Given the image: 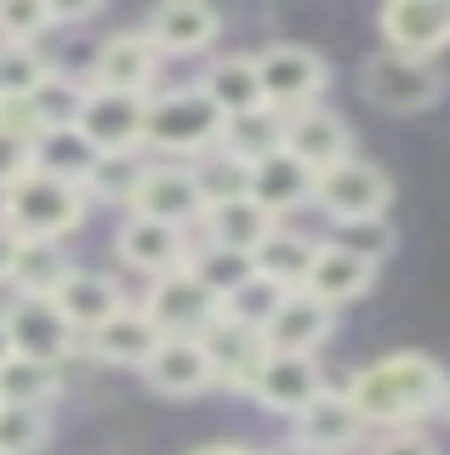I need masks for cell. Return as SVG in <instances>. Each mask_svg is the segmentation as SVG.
<instances>
[{
  "label": "cell",
  "instance_id": "cell-9",
  "mask_svg": "<svg viewBox=\"0 0 450 455\" xmlns=\"http://www.w3.org/2000/svg\"><path fill=\"white\" fill-rule=\"evenodd\" d=\"M325 387H331V381H325V364H319V359H302V353H262V364H257V376H251L245 393L257 398L269 416L297 421Z\"/></svg>",
  "mask_w": 450,
  "mask_h": 455
},
{
  "label": "cell",
  "instance_id": "cell-27",
  "mask_svg": "<svg viewBox=\"0 0 450 455\" xmlns=\"http://www.w3.org/2000/svg\"><path fill=\"white\" fill-rule=\"evenodd\" d=\"M194 228H200V239H205V245L251 256V251L262 245V239H269L274 217H269L262 205H251V199H222V205H205Z\"/></svg>",
  "mask_w": 450,
  "mask_h": 455
},
{
  "label": "cell",
  "instance_id": "cell-13",
  "mask_svg": "<svg viewBox=\"0 0 450 455\" xmlns=\"http://www.w3.org/2000/svg\"><path fill=\"white\" fill-rule=\"evenodd\" d=\"M382 52L399 57H433L450 46V0H388L382 6Z\"/></svg>",
  "mask_w": 450,
  "mask_h": 455
},
{
  "label": "cell",
  "instance_id": "cell-42",
  "mask_svg": "<svg viewBox=\"0 0 450 455\" xmlns=\"http://www.w3.org/2000/svg\"><path fill=\"white\" fill-rule=\"evenodd\" d=\"M23 171H29V142L12 137V132H0V194H6Z\"/></svg>",
  "mask_w": 450,
  "mask_h": 455
},
{
  "label": "cell",
  "instance_id": "cell-44",
  "mask_svg": "<svg viewBox=\"0 0 450 455\" xmlns=\"http://www.w3.org/2000/svg\"><path fill=\"white\" fill-rule=\"evenodd\" d=\"M194 455H257V450H245V444H200Z\"/></svg>",
  "mask_w": 450,
  "mask_h": 455
},
{
  "label": "cell",
  "instance_id": "cell-4",
  "mask_svg": "<svg viewBox=\"0 0 450 455\" xmlns=\"http://www.w3.org/2000/svg\"><path fill=\"white\" fill-rule=\"evenodd\" d=\"M257 57V85H262V108L291 120V114L325 103L331 85V63L314 46H297V40H274V46L251 52Z\"/></svg>",
  "mask_w": 450,
  "mask_h": 455
},
{
  "label": "cell",
  "instance_id": "cell-8",
  "mask_svg": "<svg viewBox=\"0 0 450 455\" xmlns=\"http://www.w3.org/2000/svg\"><path fill=\"white\" fill-rule=\"evenodd\" d=\"M160 52L149 46L143 28H115V35L97 40L92 52V80L97 92H125V97H154V85H160Z\"/></svg>",
  "mask_w": 450,
  "mask_h": 455
},
{
  "label": "cell",
  "instance_id": "cell-36",
  "mask_svg": "<svg viewBox=\"0 0 450 455\" xmlns=\"http://www.w3.org/2000/svg\"><path fill=\"white\" fill-rule=\"evenodd\" d=\"M52 444V410L0 404V455H40Z\"/></svg>",
  "mask_w": 450,
  "mask_h": 455
},
{
  "label": "cell",
  "instance_id": "cell-23",
  "mask_svg": "<svg viewBox=\"0 0 450 455\" xmlns=\"http://www.w3.org/2000/svg\"><path fill=\"white\" fill-rule=\"evenodd\" d=\"M245 199H251V205H262L274 222H285L291 211H302L308 199H314V171L297 165L285 148H274V154H262V160L251 165Z\"/></svg>",
  "mask_w": 450,
  "mask_h": 455
},
{
  "label": "cell",
  "instance_id": "cell-26",
  "mask_svg": "<svg viewBox=\"0 0 450 455\" xmlns=\"http://www.w3.org/2000/svg\"><path fill=\"white\" fill-rule=\"evenodd\" d=\"M68 274H75V256H68L63 239H18L6 291L12 296H52Z\"/></svg>",
  "mask_w": 450,
  "mask_h": 455
},
{
  "label": "cell",
  "instance_id": "cell-46",
  "mask_svg": "<svg viewBox=\"0 0 450 455\" xmlns=\"http://www.w3.org/2000/svg\"><path fill=\"white\" fill-rule=\"evenodd\" d=\"M0 359H12V347H6V324H0Z\"/></svg>",
  "mask_w": 450,
  "mask_h": 455
},
{
  "label": "cell",
  "instance_id": "cell-18",
  "mask_svg": "<svg viewBox=\"0 0 450 455\" xmlns=\"http://www.w3.org/2000/svg\"><path fill=\"white\" fill-rule=\"evenodd\" d=\"M200 353H205V364H211V387H234V393H245L251 387V376H257V364H262V336L257 331H245V324H234V319H211L200 336Z\"/></svg>",
  "mask_w": 450,
  "mask_h": 455
},
{
  "label": "cell",
  "instance_id": "cell-30",
  "mask_svg": "<svg viewBox=\"0 0 450 455\" xmlns=\"http://www.w3.org/2000/svg\"><path fill=\"white\" fill-rule=\"evenodd\" d=\"M143 171H149V154H97L92 177L80 182V194H86L92 205L125 211V205H132V194H137V182H143Z\"/></svg>",
  "mask_w": 450,
  "mask_h": 455
},
{
  "label": "cell",
  "instance_id": "cell-19",
  "mask_svg": "<svg viewBox=\"0 0 450 455\" xmlns=\"http://www.w3.org/2000/svg\"><path fill=\"white\" fill-rule=\"evenodd\" d=\"M291 438H297L302 450H314V455H354V450L365 444V421L354 416L348 393L325 387L297 421H291Z\"/></svg>",
  "mask_w": 450,
  "mask_h": 455
},
{
  "label": "cell",
  "instance_id": "cell-41",
  "mask_svg": "<svg viewBox=\"0 0 450 455\" xmlns=\"http://www.w3.org/2000/svg\"><path fill=\"white\" fill-rule=\"evenodd\" d=\"M371 455H439V438L428 427H393V433H376Z\"/></svg>",
  "mask_w": 450,
  "mask_h": 455
},
{
  "label": "cell",
  "instance_id": "cell-15",
  "mask_svg": "<svg viewBox=\"0 0 450 455\" xmlns=\"http://www.w3.org/2000/svg\"><path fill=\"white\" fill-rule=\"evenodd\" d=\"M143 35L160 52V63H172V57H205L222 35V18L211 6H200V0H165V6H154Z\"/></svg>",
  "mask_w": 450,
  "mask_h": 455
},
{
  "label": "cell",
  "instance_id": "cell-21",
  "mask_svg": "<svg viewBox=\"0 0 450 455\" xmlns=\"http://www.w3.org/2000/svg\"><path fill=\"white\" fill-rule=\"evenodd\" d=\"M154 341H160V331L149 324V313L137 302H125L115 319H103L97 331L80 336V353L97 359V364H115V370H143L149 353H154Z\"/></svg>",
  "mask_w": 450,
  "mask_h": 455
},
{
  "label": "cell",
  "instance_id": "cell-7",
  "mask_svg": "<svg viewBox=\"0 0 450 455\" xmlns=\"http://www.w3.org/2000/svg\"><path fill=\"white\" fill-rule=\"evenodd\" d=\"M0 324H6V347L18 353V359L63 370L80 353V336L63 324V313L52 307V296H12V302L0 307Z\"/></svg>",
  "mask_w": 450,
  "mask_h": 455
},
{
  "label": "cell",
  "instance_id": "cell-3",
  "mask_svg": "<svg viewBox=\"0 0 450 455\" xmlns=\"http://www.w3.org/2000/svg\"><path fill=\"white\" fill-rule=\"evenodd\" d=\"M92 199L75 188V182H58V177H40V171H23L6 194H0V228L12 239H63L80 234Z\"/></svg>",
  "mask_w": 450,
  "mask_h": 455
},
{
  "label": "cell",
  "instance_id": "cell-34",
  "mask_svg": "<svg viewBox=\"0 0 450 455\" xmlns=\"http://www.w3.org/2000/svg\"><path fill=\"white\" fill-rule=\"evenodd\" d=\"M182 267H189V274L200 279L205 291L217 296V302L251 279V256H240V251H217V245H205V239H194V251H189V262H182Z\"/></svg>",
  "mask_w": 450,
  "mask_h": 455
},
{
  "label": "cell",
  "instance_id": "cell-1",
  "mask_svg": "<svg viewBox=\"0 0 450 455\" xmlns=\"http://www.w3.org/2000/svg\"><path fill=\"white\" fill-rule=\"evenodd\" d=\"M348 404L365 421V433H393V427H428L450 410V376L428 353H388V359L354 370Z\"/></svg>",
  "mask_w": 450,
  "mask_h": 455
},
{
  "label": "cell",
  "instance_id": "cell-20",
  "mask_svg": "<svg viewBox=\"0 0 450 455\" xmlns=\"http://www.w3.org/2000/svg\"><path fill=\"white\" fill-rule=\"evenodd\" d=\"M52 307L63 313V324L75 336H86V331H97L103 319H115V313L125 307V284L115 274H97V267H80L75 262V274L52 291Z\"/></svg>",
  "mask_w": 450,
  "mask_h": 455
},
{
  "label": "cell",
  "instance_id": "cell-12",
  "mask_svg": "<svg viewBox=\"0 0 450 455\" xmlns=\"http://www.w3.org/2000/svg\"><path fill=\"white\" fill-rule=\"evenodd\" d=\"M200 188H194L189 165H160L149 160L143 182H137L132 205L120 211V217H149V222H165V228H182V234H194V222H200Z\"/></svg>",
  "mask_w": 450,
  "mask_h": 455
},
{
  "label": "cell",
  "instance_id": "cell-17",
  "mask_svg": "<svg viewBox=\"0 0 450 455\" xmlns=\"http://www.w3.org/2000/svg\"><path fill=\"white\" fill-rule=\"evenodd\" d=\"M262 347L269 353H302V359H319V347L336 336V313L325 302H314V296L302 291H285V302L274 307V319L262 324Z\"/></svg>",
  "mask_w": 450,
  "mask_h": 455
},
{
  "label": "cell",
  "instance_id": "cell-39",
  "mask_svg": "<svg viewBox=\"0 0 450 455\" xmlns=\"http://www.w3.org/2000/svg\"><path fill=\"white\" fill-rule=\"evenodd\" d=\"M52 35V0H0V46H40Z\"/></svg>",
  "mask_w": 450,
  "mask_h": 455
},
{
  "label": "cell",
  "instance_id": "cell-16",
  "mask_svg": "<svg viewBox=\"0 0 450 455\" xmlns=\"http://www.w3.org/2000/svg\"><path fill=\"white\" fill-rule=\"evenodd\" d=\"M279 148L319 177V171H331L336 160H348V154H354V132H348V120L331 103H314V108H302V114H291V120H285Z\"/></svg>",
  "mask_w": 450,
  "mask_h": 455
},
{
  "label": "cell",
  "instance_id": "cell-6",
  "mask_svg": "<svg viewBox=\"0 0 450 455\" xmlns=\"http://www.w3.org/2000/svg\"><path fill=\"white\" fill-rule=\"evenodd\" d=\"M388 199H393L388 171L376 160H365V154H348V160H336L331 171L314 177V199L308 205L325 211L331 222H365V217H382Z\"/></svg>",
  "mask_w": 450,
  "mask_h": 455
},
{
  "label": "cell",
  "instance_id": "cell-5",
  "mask_svg": "<svg viewBox=\"0 0 450 455\" xmlns=\"http://www.w3.org/2000/svg\"><path fill=\"white\" fill-rule=\"evenodd\" d=\"M359 85L382 114H422L445 97V68L433 57H399V52H371L359 68Z\"/></svg>",
  "mask_w": 450,
  "mask_h": 455
},
{
  "label": "cell",
  "instance_id": "cell-22",
  "mask_svg": "<svg viewBox=\"0 0 450 455\" xmlns=\"http://www.w3.org/2000/svg\"><path fill=\"white\" fill-rule=\"evenodd\" d=\"M160 398H200L211 387V364L194 336H160L149 353V364L137 370Z\"/></svg>",
  "mask_w": 450,
  "mask_h": 455
},
{
  "label": "cell",
  "instance_id": "cell-31",
  "mask_svg": "<svg viewBox=\"0 0 450 455\" xmlns=\"http://www.w3.org/2000/svg\"><path fill=\"white\" fill-rule=\"evenodd\" d=\"M63 393V370L52 364H35V359H0V404H35V410H52Z\"/></svg>",
  "mask_w": 450,
  "mask_h": 455
},
{
  "label": "cell",
  "instance_id": "cell-24",
  "mask_svg": "<svg viewBox=\"0 0 450 455\" xmlns=\"http://www.w3.org/2000/svg\"><path fill=\"white\" fill-rule=\"evenodd\" d=\"M371 284H376V267L371 262H359V256L336 251L331 239H319V245H314V262H308V279H302V296H314V302H325L336 313V307L359 302Z\"/></svg>",
  "mask_w": 450,
  "mask_h": 455
},
{
  "label": "cell",
  "instance_id": "cell-25",
  "mask_svg": "<svg viewBox=\"0 0 450 455\" xmlns=\"http://www.w3.org/2000/svg\"><path fill=\"white\" fill-rule=\"evenodd\" d=\"M194 85L211 97V108H217L222 120H234V114H257V108H262L257 57H251V52H217V57H205V75L194 80Z\"/></svg>",
  "mask_w": 450,
  "mask_h": 455
},
{
  "label": "cell",
  "instance_id": "cell-28",
  "mask_svg": "<svg viewBox=\"0 0 450 455\" xmlns=\"http://www.w3.org/2000/svg\"><path fill=\"white\" fill-rule=\"evenodd\" d=\"M314 245H319V239H308V234H297V228L274 222L269 239L251 251V274L269 279V284H279V291H302L308 262H314Z\"/></svg>",
  "mask_w": 450,
  "mask_h": 455
},
{
  "label": "cell",
  "instance_id": "cell-45",
  "mask_svg": "<svg viewBox=\"0 0 450 455\" xmlns=\"http://www.w3.org/2000/svg\"><path fill=\"white\" fill-rule=\"evenodd\" d=\"M257 455H314V450H302V444H297V438H279V444H274V450H257Z\"/></svg>",
  "mask_w": 450,
  "mask_h": 455
},
{
  "label": "cell",
  "instance_id": "cell-14",
  "mask_svg": "<svg viewBox=\"0 0 450 455\" xmlns=\"http://www.w3.org/2000/svg\"><path fill=\"white\" fill-rule=\"evenodd\" d=\"M194 251V234L182 228H165V222H149V217H120L115 228V256L132 274L143 279H160V274H177Z\"/></svg>",
  "mask_w": 450,
  "mask_h": 455
},
{
  "label": "cell",
  "instance_id": "cell-33",
  "mask_svg": "<svg viewBox=\"0 0 450 455\" xmlns=\"http://www.w3.org/2000/svg\"><path fill=\"white\" fill-rule=\"evenodd\" d=\"M279 137H285V120H279V114H269V108L222 120V148L240 154L245 165H257L262 154H274V148H279Z\"/></svg>",
  "mask_w": 450,
  "mask_h": 455
},
{
  "label": "cell",
  "instance_id": "cell-10",
  "mask_svg": "<svg viewBox=\"0 0 450 455\" xmlns=\"http://www.w3.org/2000/svg\"><path fill=\"white\" fill-rule=\"evenodd\" d=\"M149 313V324L160 336H200L211 319L222 313V302L205 291L200 279L189 274V267H177V274H160V279H149V291H143V302H137Z\"/></svg>",
  "mask_w": 450,
  "mask_h": 455
},
{
  "label": "cell",
  "instance_id": "cell-43",
  "mask_svg": "<svg viewBox=\"0 0 450 455\" xmlns=\"http://www.w3.org/2000/svg\"><path fill=\"white\" fill-rule=\"evenodd\" d=\"M12 251H18V239L0 228V284H6V274H12Z\"/></svg>",
  "mask_w": 450,
  "mask_h": 455
},
{
  "label": "cell",
  "instance_id": "cell-35",
  "mask_svg": "<svg viewBox=\"0 0 450 455\" xmlns=\"http://www.w3.org/2000/svg\"><path fill=\"white\" fill-rule=\"evenodd\" d=\"M52 75L46 46H0V103H29Z\"/></svg>",
  "mask_w": 450,
  "mask_h": 455
},
{
  "label": "cell",
  "instance_id": "cell-11",
  "mask_svg": "<svg viewBox=\"0 0 450 455\" xmlns=\"http://www.w3.org/2000/svg\"><path fill=\"white\" fill-rule=\"evenodd\" d=\"M143 108H149V97L86 85V97H80V108H75V132L86 137L97 154H143Z\"/></svg>",
  "mask_w": 450,
  "mask_h": 455
},
{
  "label": "cell",
  "instance_id": "cell-40",
  "mask_svg": "<svg viewBox=\"0 0 450 455\" xmlns=\"http://www.w3.org/2000/svg\"><path fill=\"white\" fill-rule=\"evenodd\" d=\"M80 97H86V85L52 68V75L40 80V92L29 97V114L40 120V132H46V125H75V108H80Z\"/></svg>",
  "mask_w": 450,
  "mask_h": 455
},
{
  "label": "cell",
  "instance_id": "cell-2",
  "mask_svg": "<svg viewBox=\"0 0 450 455\" xmlns=\"http://www.w3.org/2000/svg\"><path fill=\"white\" fill-rule=\"evenodd\" d=\"M222 142V114L211 108L200 85H172L154 92L143 108V154L160 165H194Z\"/></svg>",
  "mask_w": 450,
  "mask_h": 455
},
{
  "label": "cell",
  "instance_id": "cell-38",
  "mask_svg": "<svg viewBox=\"0 0 450 455\" xmlns=\"http://www.w3.org/2000/svg\"><path fill=\"white\" fill-rule=\"evenodd\" d=\"M279 302H285V291L251 274V279L240 284V291H229V296H222V319L245 324V331H262V324L274 319V307H279Z\"/></svg>",
  "mask_w": 450,
  "mask_h": 455
},
{
  "label": "cell",
  "instance_id": "cell-32",
  "mask_svg": "<svg viewBox=\"0 0 450 455\" xmlns=\"http://www.w3.org/2000/svg\"><path fill=\"white\" fill-rule=\"evenodd\" d=\"M189 177H194V188H200V205H222V199H245L251 165L217 142L211 154H200V160L189 165Z\"/></svg>",
  "mask_w": 450,
  "mask_h": 455
},
{
  "label": "cell",
  "instance_id": "cell-37",
  "mask_svg": "<svg viewBox=\"0 0 450 455\" xmlns=\"http://www.w3.org/2000/svg\"><path fill=\"white\" fill-rule=\"evenodd\" d=\"M393 239H399V234H393L388 217H365V222H336L331 245L348 251V256H359V262H371V267H382L393 256Z\"/></svg>",
  "mask_w": 450,
  "mask_h": 455
},
{
  "label": "cell",
  "instance_id": "cell-29",
  "mask_svg": "<svg viewBox=\"0 0 450 455\" xmlns=\"http://www.w3.org/2000/svg\"><path fill=\"white\" fill-rule=\"evenodd\" d=\"M97 165V148L86 137L75 132V125H46L35 142H29V171H40V177H58V182H86Z\"/></svg>",
  "mask_w": 450,
  "mask_h": 455
}]
</instances>
